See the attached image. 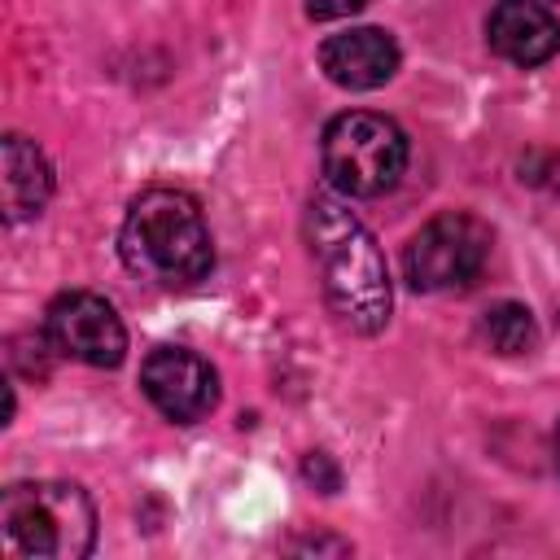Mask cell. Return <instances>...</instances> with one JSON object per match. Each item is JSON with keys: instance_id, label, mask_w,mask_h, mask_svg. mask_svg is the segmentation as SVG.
<instances>
[{"instance_id": "cell-12", "label": "cell", "mask_w": 560, "mask_h": 560, "mask_svg": "<svg viewBox=\"0 0 560 560\" xmlns=\"http://www.w3.org/2000/svg\"><path fill=\"white\" fill-rule=\"evenodd\" d=\"M368 0H306V13L315 18V22H332V18H350V13H359Z\"/></svg>"}, {"instance_id": "cell-10", "label": "cell", "mask_w": 560, "mask_h": 560, "mask_svg": "<svg viewBox=\"0 0 560 560\" xmlns=\"http://www.w3.org/2000/svg\"><path fill=\"white\" fill-rule=\"evenodd\" d=\"M52 197V166L26 136H4V219L22 223Z\"/></svg>"}, {"instance_id": "cell-8", "label": "cell", "mask_w": 560, "mask_h": 560, "mask_svg": "<svg viewBox=\"0 0 560 560\" xmlns=\"http://www.w3.org/2000/svg\"><path fill=\"white\" fill-rule=\"evenodd\" d=\"M319 66L337 88L368 92L394 79L398 70V44L381 26H350L341 35H328L319 44Z\"/></svg>"}, {"instance_id": "cell-11", "label": "cell", "mask_w": 560, "mask_h": 560, "mask_svg": "<svg viewBox=\"0 0 560 560\" xmlns=\"http://www.w3.org/2000/svg\"><path fill=\"white\" fill-rule=\"evenodd\" d=\"M481 332H486L490 350H499V354H529L538 346V324H534L529 306H521V302L490 306L481 319Z\"/></svg>"}, {"instance_id": "cell-2", "label": "cell", "mask_w": 560, "mask_h": 560, "mask_svg": "<svg viewBox=\"0 0 560 560\" xmlns=\"http://www.w3.org/2000/svg\"><path fill=\"white\" fill-rule=\"evenodd\" d=\"M118 254L127 271L184 289L210 276L214 267V245L210 228L201 219V206L184 188H149L127 206L122 232H118Z\"/></svg>"}, {"instance_id": "cell-4", "label": "cell", "mask_w": 560, "mask_h": 560, "mask_svg": "<svg viewBox=\"0 0 560 560\" xmlns=\"http://www.w3.org/2000/svg\"><path fill=\"white\" fill-rule=\"evenodd\" d=\"M324 175L341 197H381L407 166V136L394 118L372 109L337 114L324 131Z\"/></svg>"}, {"instance_id": "cell-6", "label": "cell", "mask_w": 560, "mask_h": 560, "mask_svg": "<svg viewBox=\"0 0 560 560\" xmlns=\"http://www.w3.org/2000/svg\"><path fill=\"white\" fill-rule=\"evenodd\" d=\"M44 332L57 354L79 359L88 368H118L127 354V328L118 311L101 293H88V289L52 298L44 315Z\"/></svg>"}, {"instance_id": "cell-13", "label": "cell", "mask_w": 560, "mask_h": 560, "mask_svg": "<svg viewBox=\"0 0 560 560\" xmlns=\"http://www.w3.org/2000/svg\"><path fill=\"white\" fill-rule=\"evenodd\" d=\"M556 468H560V429H556Z\"/></svg>"}, {"instance_id": "cell-5", "label": "cell", "mask_w": 560, "mask_h": 560, "mask_svg": "<svg viewBox=\"0 0 560 560\" xmlns=\"http://www.w3.org/2000/svg\"><path fill=\"white\" fill-rule=\"evenodd\" d=\"M486 258H490V228L477 214L446 210L407 241L402 271L407 284L420 293H451V289H468L481 276Z\"/></svg>"}, {"instance_id": "cell-1", "label": "cell", "mask_w": 560, "mask_h": 560, "mask_svg": "<svg viewBox=\"0 0 560 560\" xmlns=\"http://www.w3.org/2000/svg\"><path fill=\"white\" fill-rule=\"evenodd\" d=\"M306 241L319 262V284L341 324L376 332L389 319V271L368 223L332 192L306 201Z\"/></svg>"}, {"instance_id": "cell-7", "label": "cell", "mask_w": 560, "mask_h": 560, "mask_svg": "<svg viewBox=\"0 0 560 560\" xmlns=\"http://www.w3.org/2000/svg\"><path fill=\"white\" fill-rule=\"evenodd\" d=\"M140 389L175 424H192L219 402L214 368L188 346H158L140 368Z\"/></svg>"}, {"instance_id": "cell-3", "label": "cell", "mask_w": 560, "mask_h": 560, "mask_svg": "<svg viewBox=\"0 0 560 560\" xmlns=\"http://www.w3.org/2000/svg\"><path fill=\"white\" fill-rule=\"evenodd\" d=\"M0 529L35 560H79L96 542V508L74 481H18L0 494Z\"/></svg>"}, {"instance_id": "cell-9", "label": "cell", "mask_w": 560, "mask_h": 560, "mask_svg": "<svg viewBox=\"0 0 560 560\" xmlns=\"http://www.w3.org/2000/svg\"><path fill=\"white\" fill-rule=\"evenodd\" d=\"M490 48L512 66H542L560 52V22L542 0H499L486 22Z\"/></svg>"}]
</instances>
